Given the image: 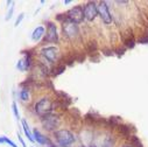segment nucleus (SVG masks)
<instances>
[{
  "instance_id": "nucleus-20",
  "label": "nucleus",
  "mask_w": 148,
  "mask_h": 147,
  "mask_svg": "<svg viewBox=\"0 0 148 147\" xmlns=\"http://www.w3.org/2000/svg\"><path fill=\"white\" fill-rule=\"evenodd\" d=\"M13 12H14V6H11V10L8 11V13H7L6 18H5V20H6V21H8V20L12 18V15H13Z\"/></svg>"
},
{
  "instance_id": "nucleus-18",
  "label": "nucleus",
  "mask_w": 148,
  "mask_h": 147,
  "mask_svg": "<svg viewBox=\"0 0 148 147\" xmlns=\"http://www.w3.org/2000/svg\"><path fill=\"white\" fill-rule=\"evenodd\" d=\"M23 18H25V13H20V14H19V16L16 18V20H15V25H14V26H15V27H18V26L21 23V21L23 20Z\"/></svg>"
},
{
  "instance_id": "nucleus-10",
  "label": "nucleus",
  "mask_w": 148,
  "mask_h": 147,
  "mask_svg": "<svg viewBox=\"0 0 148 147\" xmlns=\"http://www.w3.org/2000/svg\"><path fill=\"white\" fill-rule=\"evenodd\" d=\"M33 138H34V141H36L40 145H47V144H50V140L45 137L39 130H34L33 131Z\"/></svg>"
},
{
  "instance_id": "nucleus-15",
  "label": "nucleus",
  "mask_w": 148,
  "mask_h": 147,
  "mask_svg": "<svg viewBox=\"0 0 148 147\" xmlns=\"http://www.w3.org/2000/svg\"><path fill=\"white\" fill-rule=\"evenodd\" d=\"M12 110H13V113H14L15 118L19 120V119H20V113H19V109H18V105H16L15 102L12 103Z\"/></svg>"
},
{
  "instance_id": "nucleus-4",
  "label": "nucleus",
  "mask_w": 148,
  "mask_h": 147,
  "mask_svg": "<svg viewBox=\"0 0 148 147\" xmlns=\"http://www.w3.org/2000/svg\"><path fill=\"white\" fill-rule=\"evenodd\" d=\"M41 123H42V126L47 131H54L60 125V118L56 115L49 113L41 118Z\"/></svg>"
},
{
  "instance_id": "nucleus-5",
  "label": "nucleus",
  "mask_w": 148,
  "mask_h": 147,
  "mask_svg": "<svg viewBox=\"0 0 148 147\" xmlns=\"http://www.w3.org/2000/svg\"><path fill=\"white\" fill-rule=\"evenodd\" d=\"M83 12H84V19H86L88 21H93L96 19V16L98 15V10H97L96 3L89 1L88 4H85L83 7Z\"/></svg>"
},
{
  "instance_id": "nucleus-9",
  "label": "nucleus",
  "mask_w": 148,
  "mask_h": 147,
  "mask_svg": "<svg viewBox=\"0 0 148 147\" xmlns=\"http://www.w3.org/2000/svg\"><path fill=\"white\" fill-rule=\"evenodd\" d=\"M46 41L47 42H57L58 41V34L57 28L54 22L47 23V34H46Z\"/></svg>"
},
{
  "instance_id": "nucleus-16",
  "label": "nucleus",
  "mask_w": 148,
  "mask_h": 147,
  "mask_svg": "<svg viewBox=\"0 0 148 147\" xmlns=\"http://www.w3.org/2000/svg\"><path fill=\"white\" fill-rule=\"evenodd\" d=\"M64 70H65V65H58V67H56V68L54 69L53 75H55V76H57V75H61V74H62Z\"/></svg>"
},
{
  "instance_id": "nucleus-23",
  "label": "nucleus",
  "mask_w": 148,
  "mask_h": 147,
  "mask_svg": "<svg viewBox=\"0 0 148 147\" xmlns=\"http://www.w3.org/2000/svg\"><path fill=\"white\" fill-rule=\"evenodd\" d=\"M18 138H19V140H20V142H21L22 147H27V146H26V142L23 141V139H22V137H21V134H20V133H18Z\"/></svg>"
},
{
  "instance_id": "nucleus-19",
  "label": "nucleus",
  "mask_w": 148,
  "mask_h": 147,
  "mask_svg": "<svg viewBox=\"0 0 148 147\" xmlns=\"http://www.w3.org/2000/svg\"><path fill=\"white\" fill-rule=\"evenodd\" d=\"M16 68L20 70V71H25L26 69H25V64H23V61L22 60H19L18 61V63H16Z\"/></svg>"
},
{
  "instance_id": "nucleus-21",
  "label": "nucleus",
  "mask_w": 148,
  "mask_h": 147,
  "mask_svg": "<svg viewBox=\"0 0 148 147\" xmlns=\"http://www.w3.org/2000/svg\"><path fill=\"white\" fill-rule=\"evenodd\" d=\"M4 141H5V144H8V145H10V146H12V147H19V146H16V145L11 140V139H8L7 137H4Z\"/></svg>"
},
{
  "instance_id": "nucleus-3",
  "label": "nucleus",
  "mask_w": 148,
  "mask_h": 147,
  "mask_svg": "<svg viewBox=\"0 0 148 147\" xmlns=\"http://www.w3.org/2000/svg\"><path fill=\"white\" fill-rule=\"evenodd\" d=\"M65 15H66L68 21L75 23V25H78V23L83 22V20H84L83 7L82 6H75V7H72L71 10L68 11V13Z\"/></svg>"
},
{
  "instance_id": "nucleus-26",
  "label": "nucleus",
  "mask_w": 148,
  "mask_h": 147,
  "mask_svg": "<svg viewBox=\"0 0 148 147\" xmlns=\"http://www.w3.org/2000/svg\"><path fill=\"white\" fill-rule=\"evenodd\" d=\"M124 147H132V146H128V145H127V146H124Z\"/></svg>"
},
{
  "instance_id": "nucleus-14",
  "label": "nucleus",
  "mask_w": 148,
  "mask_h": 147,
  "mask_svg": "<svg viewBox=\"0 0 148 147\" xmlns=\"http://www.w3.org/2000/svg\"><path fill=\"white\" fill-rule=\"evenodd\" d=\"M20 98L23 100V102H27V100H29V90L27 89V88H23L21 91H20Z\"/></svg>"
},
{
  "instance_id": "nucleus-6",
  "label": "nucleus",
  "mask_w": 148,
  "mask_h": 147,
  "mask_svg": "<svg viewBox=\"0 0 148 147\" xmlns=\"http://www.w3.org/2000/svg\"><path fill=\"white\" fill-rule=\"evenodd\" d=\"M97 10H98V14L100 15V18L104 21V23L110 25L111 22H112V15H111L108 6H107V4L105 1L99 3V6H97Z\"/></svg>"
},
{
  "instance_id": "nucleus-22",
  "label": "nucleus",
  "mask_w": 148,
  "mask_h": 147,
  "mask_svg": "<svg viewBox=\"0 0 148 147\" xmlns=\"http://www.w3.org/2000/svg\"><path fill=\"white\" fill-rule=\"evenodd\" d=\"M120 132L125 133V134H128V128L127 126H120Z\"/></svg>"
},
{
  "instance_id": "nucleus-2",
  "label": "nucleus",
  "mask_w": 148,
  "mask_h": 147,
  "mask_svg": "<svg viewBox=\"0 0 148 147\" xmlns=\"http://www.w3.org/2000/svg\"><path fill=\"white\" fill-rule=\"evenodd\" d=\"M53 111V103L49 98H42L35 104V112L41 118L51 113Z\"/></svg>"
},
{
  "instance_id": "nucleus-13",
  "label": "nucleus",
  "mask_w": 148,
  "mask_h": 147,
  "mask_svg": "<svg viewBox=\"0 0 148 147\" xmlns=\"http://www.w3.org/2000/svg\"><path fill=\"white\" fill-rule=\"evenodd\" d=\"M22 54H25L26 55V57H25V60H22L23 61V64H25V69L27 70V69H29L30 68V65H32V54H30V52H22Z\"/></svg>"
},
{
  "instance_id": "nucleus-8",
  "label": "nucleus",
  "mask_w": 148,
  "mask_h": 147,
  "mask_svg": "<svg viewBox=\"0 0 148 147\" xmlns=\"http://www.w3.org/2000/svg\"><path fill=\"white\" fill-rule=\"evenodd\" d=\"M41 55L49 61L50 63H55L57 61V56H58V49L56 47H46L41 50Z\"/></svg>"
},
{
  "instance_id": "nucleus-12",
  "label": "nucleus",
  "mask_w": 148,
  "mask_h": 147,
  "mask_svg": "<svg viewBox=\"0 0 148 147\" xmlns=\"http://www.w3.org/2000/svg\"><path fill=\"white\" fill-rule=\"evenodd\" d=\"M22 128H23V131H25V134L27 135V138H28V140L29 141H32V142H34V138H33V133L30 132V128H29V126H28V124H27V122L25 120V119H22Z\"/></svg>"
},
{
  "instance_id": "nucleus-1",
  "label": "nucleus",
  "mask_w": 148,
  "mask_h": 147,
  "mask_svg": "<svg viewBox=\"0 0 148 147\" xmlns=\"http://www.w3.org/2000/svg\"><path fill=\"white\" fill-rule=\"evenodd\" d=\"M55 138L61 147H71V145L76 141V138L68 130H60L55 132Z\"/></svg>"
},
{
  "instance_id": "nucleus-11",
  "label": "nucleus",
  "mask_w": 148,
  "mask_h": 147,
  "mask_svg": "<svg viewBox=\"0 0 148 147\" xmlns=\"http://www.w3.org/2000/svg\"><path fill=\"white\" fill-rule=\"evenodd\" d=\"M43 35H45V28H43L42 26H39L38 28L34 29V32H33V34H32V39H33V41H35V42H39V41L42 39Z\"/></svg>"
},
{
  "instance_id": "nucleus-17",
  "label": "nucleus",
  "mask_w": 148,
  "mask_h": 147,
  "mask_svg": "<svg viewBox=\"0 0 148 147\" xmlns=\"http://www.w3.org/2000/svg\"><path fill=\"white\" fill-rule=\"evenodd\" d=\"M134 45H135V42H134L133 39H127V40H125V46H126L127 48H133Z\"/></svg>"
},
{
  "instance_id": "nucleus-24",
  "label": "nucleus",
  "mask_w": 148,
  "mask_h": 147,
  "mask_svg": "<svg viewBox=\"0 0 148 147\" xmlns=\"http://www.w3.org/2000/svg\"><path fill=\"white\" fill-rule=\"evenodd\" d=\"M140 43H148V38H143V39H139Z\"/></svg>"
},
{
  "instance_id": "nucleus-7",
  "label": "nucleus",
  "mask_w": 148,
  "mask_h": 147,
  "mask_svg": "<svg viewBox=\"0 0 148 147\" xmlns=\"http://www.w3.org/2000/svg\"><path fill=\"white\" fill-rule=\"evenodd\" d=\"M63 32H64V36H66V38L69 39H73L76 38V36L78 35V26L72 23L70 21H65L63 22Z\"/></svg>"
},
{
  "instance_id": "nucleus-25",
  "label": "nucleus",
  "mask_w": 148,
  "mask_h": 147,
  "mask_svg": "<svg viewBox=\"0 0 148 147\" xmlns=\"http://www.w3.org/2000/svg\"><path fill=\"white\" fill-rule=\"evenodd\" d=\"M71 1H70V0H65V1H64V5H68V4H70Z\"/></svg>"
}]
</instances>
